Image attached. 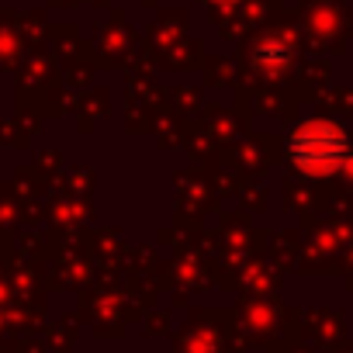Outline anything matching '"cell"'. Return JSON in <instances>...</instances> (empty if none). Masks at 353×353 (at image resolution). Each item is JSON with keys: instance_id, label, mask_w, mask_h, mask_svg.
Segmentation results:
<instances>
[{"instance_id": "1", "label": "cell", "mask_w": 353, "mask_h": 353, "mask_svg": "<svg viewBox=\"0 0 353 353\" xmlns=\"http://www.w3.org/2000/svg\"><path fill=\"white\" fill-rule=\"evenodd\" d=\"M288 159L305 173H336L350 159V139L336 121L312 118L291 132Z\"/></svg>"}, {"instance_id": "2", "label": "cell", "mask_w": 353, "mask_h": 353, "mask_svg": "<svg viewBox=\"0 0 353 353\" xmlns=\"http://www.w3.org/2000/svg\"><path fill=\"white\" fill-rule=\"evenodd\" d=\"M288 56H291V49H288V42H284V39H267V42H260V46H256L253 63H256V66H284V63H288Z\"/></svg>"}]
</instances>
